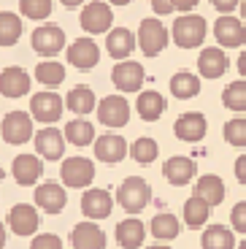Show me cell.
Wrapping results in <instances>:
<instances>
[{"label": "cell", "instance_id": "obj_1", "mask_svg": "<svg viewBox=\"0 0 246 249\" xmlns=\"http://www.w3.org/2000/svg\"><path fill=\"white\" fill-rule=\"evenodd\" d=\"M152 200V187L143 176H127L117 190V203L127 214H141Z\"/></svg>", "mask_w": 246, "mask_h": 249}, {"label": "cell", "instance_id": "obj_2", "mask_svg": "<svg viewBox=\"0 0 246 249\" xmlns=\"http://www.w3.org/2000/svg\"><path fill=\"white\" fill-rule=\"evenodd\" d=\"M206 30H209V25H206L203 17H197V14H181L173 22L171 36L176 41V46H181V49H197L206 41Z\"/></svg>", "mask_w": 246, "mask_h": 249}, {"label": "cell", "instance_id": "obj_3", "mask_svg": "<svg viewBox=\"0 0 246 249\" xmlns=\"http://www.w3.org/2000/svg\"><path fill=\"white\" fill-rule=\"evenodd\" d=\"M81 30L89 33V36H100V33H108L114 25V11H111L108 3H100V0H87L84 8H81Z\"/></svg>", "mask_w": 246, "mask_h": 249}, {"label": "cell", "instance_id": "obj_4", "mask_svg": "<svg viewBox=\"0 0 246 249\" xmlns=\"http://www.w3.org/2000/svg\"><path fill=\"white\" fill-rule=\"evenodd\" d=\"M60 179L70 190H87L95 179V162L89 157H68V160H62Z\"/></svg>", "mask_w": 246, "mask_h": 249}, {"label": "cell", "instance_id": "obj_5", "mask_svg": "<svg viewBox=\"0 0 246 249\" xmlns=\"http://www.w3.org/2000/svg\"><path fill=\"white\" fill-rule=\"evenodd\" d=\"M168 41H171V36H168V30L162 27V22L157 17H146L141 22V27H138V46H141V52L146 57H157L160 52H165Z\"/></svg>", "mask_w": 246, "mask_h": 249}, {"label": "cell", "instance_id": "obj_6", "mask_svg": "<svg viewBox=\"0 0 246 249\" xmlns=\"http://www.w3.org/2000/svg\"><path fill=\"white\" fill-rule=\"evenodd\" d=\"M30 44H33V52L46 60H54L62 49H65V33H62L60 25H41L33 30L30 36Z\"/></svg>", "mask_w": 246, "mask_h": 249}, {"label": "cell", "instance_id": "obj_7", "mask_svg": "<svg viewBox=\"0 0 246 249\" xmlns=\"http://www.w3.org/2000/svg\"><path fill=\"white\" fill-rule=\"evenodd\" d=\"M0 138L11 146H22L33 138V117L27 111H11L0 122Z\"/></svg>", "mask_w": 246, "mask_h": 249}, {"label": "cell", "instance_id": "obj_8", "mask_svg": "<svg viewBox=\"0 0 246 249\" xmlns=\"http://www.w3.org/2000/svg\"><path fill=\"white\" fill-rule=\"evenodd\" d=\"M143 65L141 62H133V60H119L111 71V81H114V87L119 92H138L143 87Z\"/></svg>", "mask_w": 246, "mask_h": 249}, {"label": "cell", "instance_id": "obj_9", "mask_svg": "<svg viewBox=\"0 0 246 249\" xmlns=\"http://www.w3.org/2000/svg\"><path fill=\"white\" fill-rule=\"evenodd\" d=\"M30 117L43 124H54L62 117V98L57 92H52V89L35 92L30 98Z\"/></svg>", "mask_w": 246, "mask_h": 249}, {"label": "cell", "instance_id": "obj_10", "mask_svg": "<svg viewBox=\"0 0 246 249\" xmlns=\"http://www.w3.org/2000/svg\"><path fill=\"white\" fill-rule=\"evenodd\" d=\"M98 111V119L105 124V127H124L130 122V103L122 98V95H108L95 106Z\"/></svg>", "mask_w": 246, "mask_h": 249}, {"label": "cell", "instance_id": "obj_11", "mask_svg": "<svg viewBox=\"0 0 246 249\" xmlns=\"http://www.w3.org/2000/svg\"><path fill=\"white\" fill-rule=\"evenodd\" d=\"M111 209H114V198H111L108 190L92 187V190H87V193L81 195V214H84L87 219H92V222L105 219L111 214Z\"/></svg>", "mask_w": 246, "mask_h": 249}, {"label": "cell", "instance_id": "obj_12", "mask_svg": "<svg viewBox=\"0 0 246 249\" xmlns=\"http://www.w3.org/2000/svg\"><path fill=\"white\" fill-rule=\"evenodd\" d=\"M35 152L41 160H49V162L62 160V155H65V138H62V133L57 127H52V124L41 127L35 133Z\"/></svg>", "mask_w": 246, "mask_h": 249}, {"label": "cell", "instance_id": "obj_13", "mask_svg": "<svg viewBox=\"0 0 246 249\" xmlns=\"http://www.w3.org/2000/svg\"><path fill=\"white\" fill-rule=\"evenodd\" d=\"M65 57H68V65H73L79 71H89L100 62V49L92 38H76L73 44L68 46Z\"/></svg>", "mask_w": 246, "mask_h": 249}, {"label": "cell", "instance_id": "obj_14", "mask_svg": "<svg viewBox=\"0 0 246 249\" xmlns=\"http://www.w3.org/2000/svg\"><path fill=\"white\" fill-rule=\"evenodd\" d=\"M206 130H209V122H206V117L200 111H187V114H181V117L173 122V133H176V138H181V141H187V143L203 141Z\"/></svg>", "mask_w": 246, "mask_h": 249}, {"label": "cell", "instance_id": "obj_15", "mask_svg": "<svg viewBox=\"0 0 246 249\" xmlns=\"http://www.w3.org/2000/svg\"><path fill=\"white\" fill-rule=\"evenodd\" d=\"M41 225V217H38V209L30 203H17L8 212V228H11L14 236H33Z\"/></svg>", "mask_w": 246, "mask_h": 249}, {"label": "cell", "instance_id": "obj_16", "mask_svg": "<svg viewBox=\"0 0 246 249\" xmlns=\"http://www.w3.org/2000/svg\"><path fill=\"white\" fill-rule=\"evenodd\" d=\"M30 84H33L30 73L19 65L0 71V95H6V98H25L30 92Z\"/></svg>", "mask_w": 246, "mask_h": 249}, {"label": "cell", "instance_id": "obj_17", "mask_svg": "<svg viewBox=\"0 0 246 249\" xmlns=\"http://www.w3.org/2000/svg\"><path fill=\"white\" fill-rule=\"evenodd\" d=\"M68 203V195H65V187L57 184V181H43L35 187V206L46 214H60Z\"/></svg>", "mask_w": 246, "mask_h": 249}, {"label": "cell", "instance_id": "obj_18", "mask_svg": "<svg viewBox=\"0 0 246 249\" xmlns=\"http://www.w3.org/2000/svg\"><path fill=\"white\" fill-rule=\"evenodd\" d=\"M214 36L225 49H238V46L244 44V38H246L244 22H241L238 17L222 14V17L216 19V25H214Z\"/></svg>", "mask_w": 246, "mask_h": 249}, {"label": "cell", "instance_id": "obj_19", "mask_svg": "<svg viewBox=\"0 0 246 249\" xmlns=\"http://www.w3.org/2000/svg\"><path fill=\"white\" fill-rule=\"evenodd\" d=\"M73 249H105V231L92 219H84L70 231Z\"/></svg>", "mask_w": 246, "mask_h": 249}, {"label": "cell", "instance_id": "obj_20", "mask_svg": "<svg viewBox=\"0 0 246 249\" xmlns=\"http://www.w3.org/2000/svg\"><path fill=\"white\" fill-rule=\"evenodd\" d=\"M95 157L100 162H108V165H117L127 157V141L117 133H105V136L95 138Z\"/></svg>", "mask_w": 246, "mask_h": 249}, {"label": "cell", "instance_id": "obj_21", "mask_svg": "<svg viewBox=\"0 0 246 249\" xmlns=\"http://www.w3.org/2000/svg\"><path fill=\"white\" fill-rule=\"evenodd\" d=\"M197 174V165L192 157H184V155H176V157H168L165 165H162V176L168 179V184L173 187H184L195 179Z\"/></svg>", "mask_w": 246, "mask_h": 249}, {"label": "cell", "instance_id": "obj_22", "mask_svg": "<svg viewBox=\"0 0 246 249\" xmlns=\"http://www.w3.org/2000/svg\"><path fill=\"white\" fill-rule=\"evenodd\" d=\"M14 181L22 187H33L43 176V160L38 155H17L11 162Z\"/></svg>", "mask_w": 246, "mask_h": 249}, {"label": "cell", "instance_id": "obj_23", "mask_svg": "<svg viewBox=\"0 0 246 249\" xmlns=\"http://www.w3.org/2000/svg\"><path fill=\"white\" fill-rule=\"evenodd\" d=\"M228 65H230V60L219 46H209L197 57V71H200L203 79H219V76H225Z\"/></svg>", "mask_w": 246, "mask_h": 249}, {"label": "cell", "instance_id": "obj_24", "mask_svg": "<svg viewBox=\"0 0 246 249\" xmlns=\"http://www.w3.org/2000/svg\"><path fill=\"white\" fill-rule=\"evenodd\" d=\"M165 108H168V103L157 89H143L136 100V111L143 122H157L165 114Z\"/></svg>", "mask_w": 246, "mask_h": 249}, {"label": "cell", "instance_id": "obj_25", "mask_svg": "<svg viewBox=\"0 0 246 249\" xmlns=\"http://www.w3.org/2000/svg\"><path fill=\"white\" fill-rule=\"evenodd\" d=\"M146 238V225L138 217H127L117 225V244L122 249H138Z\"/></svg>", "mask_w": 246, "mask_h": 249}, {"label": "cell", "instance_id": "obj_26", "mask_svg": "<svg viewBox=\"0 0 246 249\" xmlns=\"http://www.w3.org/2000/svg\"><path fill=\"white\" fill-rule=\"evenodd\" d=\"M192 195H197L200 200H206V203L214 209V206H219L222 200H225V181L216 174H203L195 181V193Z\"/></svg>", "mask_w": 246, "mask_h": 249}, {"label": "cell", "instance_id": "obj_27", "mask_svg": "<svg viewBox=\"0 0 246 249\" xmlns=\"http://www.w3.org/2000/svg\"><path fill=\"white\" fill-rule=\"evenodd\" d=\"M105 49L114 60H127L136 49V36L127 30V27H117V30H108L105 36Z\"/></svg>", "mask_w": 246, "mask_h": 249}, {"label": "cell", "instance_id": "obj_28", "mask_svg": "<svg viewBox=\"0 0 246 249\" xmlns=\"http://www.w3.org/2000/svg\"><path fill=\"white\" fill-rule=\"evenodd\" d=\"M62 106H68L73 114L79 117H87V114H92V108L98 106V98H95L92 87H87V84H79L68 92V98L62 100Z\"/></svg>", "mask_w": 246, "mask_h": 249}, {"label": "cell", "instance_id": "obj_29", "mask_svg": "<svg viewBox=\"0 0 246 249\" xmlns=\"http://www.w3.org/2000/svg\"><path fill=\"white\" fill-rule=\"evenodd\" d=\"M200 92V79L190 71H178L171 76V95L178 100H190Z\"/></svg>", "mask_w": 246, "mask_h": 249}, {"label": "cell", "instance_id": "obj_30", "mask_svg": "<svg viewBox=\"0 0 246 249\" xmlns=\"http://www.w3.org/2000/svg\"><path fill=\"white\" fill-rule=\"evenodd\" d=\"M211 217V206L206 200H200L197 195H190L184 203V225L192 228V231H200Z\"/></svg>", "mask_w": 246, "mask_h": 249}, {"label": "cell", "instance_id": "obj_31", "mask_svg": "<svg viewBox=\"0 0 246 249\" xmlns=\"http://www.w3.org/2000/svg\"><path fill=\"white\" fill-rule=\"evenodd\" d=\"M203 249H235V236L225 225H209L200 236Z\"/></svg>", "mask_w": 246, "mask_h": 249}, {"label": "cell", "instance_id": "obj_32", "mask_svg": "<svg viewBox=\"0 0 246 249\" xmlns=\"http://www.w3.org/2000/svg\"><path fill=\"white\" fill-rule=\"evenodd\" d=\"M62 138L70 141L73 146H89V143L95 141V127H92V122H87V119H81V117L70 119V122L65 124Z\"/></svg>", "mask_w": 246, "mask_h": 249}, {"label": "cell", "instance_id": "obj_33", "mask_svg": "<svg viewBox=\"0 0 246 249\" xmlns=\"http://www.w3.org/2000/svg\"><path fill=\"white\" fill-rule=\"evenodd\" d=\"M149 231H152V236L157 238V241H173V238L181 233V225H178V219L173 217V214L162 212L157 214V217H152V225H149Z\"/></svg>", "mask_w": 246, "mask_h": 249}, {"label": "cell", "instance_id": "obj_34", "mask_svg": "<svg viewBox=\"0 0 246 249\" xmlns=\"http://www.w3.org/2000/svg\"><path fill=\"white\" fill-rule=\"evenodd\" d=\"M22 38V19L19 14L0 11V46H14Z\"/></svg>", "mask_w": 246, "mask_h": 249}, {"label": "cell", "instance_id": "obj_35", "mask_svg": "<svg viewBox=\"0 0 246 249\" xmlns=\"http://www.w3.org/2000/svg\"><path fill=\"white\" fill-rule=\"evenodd\" d=\"M127 155L133 157L136 162H141V165H149V162L157 160V155H160V146H157V141L149 136L143 138H136V141L127 146Z\"/></svg>", "mask_w": 246, "mask_h": 249}, {"label": "cell", "instance_id": "obj_36", "mask_svg": "<svg viewBox=\"0 0 246 249\" xmlns=\"http://www.w3.org/2000/svg\"><path fill=\"white\" fill-rule=\"evenodd\" d=\"M35 79L43 87H60L65 81V65H60L57 60H43L35 65Z\"/></svg>", "mask_w": 246, "mask_h": 249}, {"label": "cell", "instance_id": "obj_37", "mask_svg": "<svg viewBox=\"0 0 246 249\" xmlns=\"http://www.w3.org/2000/svg\"><path fill=\"white\" fill-rule=\"evenodd\" d=\"M222 103H225V108H230V111H244L246 108V84L244 81L228 84L225 92H222Z\"/></svg>", "mask_w": 246, "mask_h": 249}, {"label": "cell", "instance_id": "obj_38", "mask_svg": "<svg viewBox=\"0 0 246 249\" xmlns=\"http://www.w3.org/2000/svg\"><path fill=\"white\" fill-rule=\"evenodd\" d=\"M19 11L27 19L43 22V19L52 14V0H19Z\"/></svg>", "mask_w": 246, "mask_h": 249}, {"label": "cell", "instance_id": "obj_39", "mask_svg": "<svg viewBox=\"0 0 246 249\" xmlns=\"http://www.w3.org/2000/svg\"><path fill=\"white\" fill-rule=\"evenodd\" d=\"M225 141L230 146H246V119L235 117L230 122H225Z\"/></svg>", "mask_w": 246, "mask_h": 249}, {"label": "cell", "instance_id": "obj_40", "mask_svg": "<svg viewBox=\"0 0 246 249\" xmlns=\"http://www.w3.org/2000/svg\"><path fill=\"white\" fill-rule=\"evenodd\" d=\"M30 249H62V238L54 233H41L30 241Z\"/></svg>", "mask_w": 246, "mask_h": 249}, {"label": "cell", "instance_id": "obj_41", "mask_svg": "<svg viewBox=\"0 0 246 249\" xmlns=\"http://www.w3.org/2000/svg\"><path fill=\"white\" fill-rule=\"evenodd\" d=\"M230 222H233V231L235 233H246V203H244V200L233 206V212H230Z\"/></svg>", "mask_w": 246, "mask_h": 249}, {"label": "cell", "instance_id": "obj_42", "mask_svg": "<svg viewBox=\"0 0 246 249\" xmlns=\"http://www.w3.org/2000/svg\"><path fill=\"white\" fill-rule=\"evenodd\" d=\"M238 3H241V0H211V6H214L219 14H230V11H235V8H238Z\"/></svg>", "mask_w": 246, "mask_h": 249}, {"label": "cell", "instance_id": "obj_43", "mask_svg": "<svg viewBox=\"0 0 246 249\" xmlns=\"http://www.w3.org/2000/svg\"><path fill=\"white\" fill-rule=\"evenodd\" d=\"M152 8H154V14H160V17H165V14L173 11L171 0H152Z\"/></svg>", "mask_w": 246, "mask_h": 249}, {"label": "cell", "instance_id": "obj_44", "mask_svg": "<svg viewBox=\"0 0 246 249\" xmlns=\"http://www.w3.org/2000/svg\"><path fill=\"white\" fill-rule=\"evenodd\" d=\"M235 179H238L241 184H246V155H241L238 160H235Z\"/></svg>", "mask_w": 246, "mask_h": 249}, {"label": "cell", "instance_id": "obj_45", "mask_svg": "<svg viewBox=\"0 0 246 249\" xmlns=\"http://www.w3.org/2000/svg\"><path fill=\"white\" fill-rule=\"evenodd\" d=\"M197 3H200V0H171V6L178 8V11H184V14H190Z\"/></svg>", "mask_w": 246, "mask_h": 249}, {"label": "cell", "instance_id": "obj_46", "mask_svg": "<svg viewBox=\"0 0 246 249\" xmlns=\"http://www.w3.org/2000/svg\"><path fill=\"white\" fill-rule=\"evenodd\" d=\"M60 3H62L65 8H76V6H84L87 0H60Z\"/></svg>", "mask_w": 246, "mask_h": 249}, {"label": "cell", "instance_id": "obj_47", "mask_svg": "<svg viewBox=\"0 0 246 249\" xmlns=\"http://www.w3.org/2000/svg\"><path fill=\"white\" fill-rule=\"evenodd\" d=\"M6 247V225L0 222V249Z\"/></svg>", "mask_w": 246, "mask_h": 249}, {"label": "cell", "instance_id": "obj_48", "mask_svg": "<svg viewBox=\"0 0 246 249\" xmlns=\"http://www.w3.org/2000/svg\"><path fill=\"white\" fill-rule=\"evenodd\" d=\"M238 71H241V73H246V57L244 54L238 57Z\"/></svg>", "mask_w": 246, "mask_h": 249}, {"label": "cell", "instance_id": "obj_49", "mask_svg": "<svg viewBox=\"0 0 246 249\" xmlns=\"http://www.w3.org/2000/svg\"><path fill=\"white\" fill-rule=\"evenodd\" d=\"M111 6H130V3H133V0H108Z\"/></svg>", "mask_w": 246, "mask_h": 249}, {"label": "cell", "instance_id": "obj_50", "mask_svg": "<svg viewBox=\"0 0 246 249\" xmlns=\"http://www.w3.org/2000/svg\"><path fill=\"white\" fill-rule=\"evenodd\" d=\"M146 249H171L168 244H154V247H146Z\"/></svg>", "mask_w": 246, "mask_h": 249}, {"label": "cell", "instance_id": "obj_51", "mask_svg": "<svg viewBox=\"0 0 246 249\" xmlns=\"http://www.w3.org/2000/svg\"><path fill=\"white\" fill-rule=\"evenodd\" d=\"M3 176H6V171H3V165H0V179H3Z\"/></svg>", "mask_w": 246, "mask_h": 249}, {"label": "cell", "instance_id": "obj_52", "mask_svg": "<svg viewBox=\"0 0 246 249\" xmlns=\"http://www.w3.org/2000/svg\"><path fill=\"white\" fill-rule=\"evenodd\" d=\"M238 249H246V241H241V244H238Z\"/></svg>", "mask_w": 246, "mask_h": 249}]
</instances>
